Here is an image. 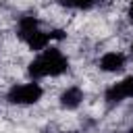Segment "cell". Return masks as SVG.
<instances>
[{"label": "cell", "mask_w": 133, "mask_h": 133, "mask_svg": "<svg viewBox=\"0 0 133 133\" xmlns=\"http://www.w3.org/2000/svg\"><path fill=\"white\" fill-rule=\"evenodd\" d=\"M69 66V60L66 56L58 50V48H44V52L33 58L29 62V75L33 79H39V77H56V75H62Z\"/></svg>", "instance_id": "obj_1"}, {"label": "cell", "mask_w": 133, "mask_h": 133, "mask_svg": "<svg viewBox=\"0 0 133 133\" xmlns=\"http://www.w3.org/2000/svg\"><path fill=\"white\" fill-rule=\"evenodd\" d=\"M64 37V31L62 29H54V31H50V39H62Z\"/></svg>", "instance_id": "obj_9"}, {"label": "cell", "mask_w": 133, "mask_h": 133, "mask_svg": "<svg viewBox=\"0 0 133 133\" xmlns=\"http://www.w3.org/2000/svg\"><path fill=\"white\" fill-rule=\"evenodd\" d=\"M27 46L31 48V50H35V52H39V50H44L46 46H48V42H50V33H44V31H33L27 39Z\"/></svg>", "instance_id": "obj_7"}, {"label": "cell", "mask_w": 133, "mask_h": 133, "mask_svg": "<svg viewBox=\"0 0 133 133\" xmlns=\"http://www.w3.org/2000/svg\"><path fill=\"white\" fill-rule=\"evenodd\" d=\"M125 98H133V75L125 77L123 81L110 85V87L104 91V100H106L108 104H116V102H121V100H125Z\"/></svg>", "instance_id": "obj_3"}, {"label": "cell", "mask_w": 133, "mask_h": 133, "mask_svg": "<svg viewBox=\"0 0 133 133\" xmlns=\"http://www.w3.org/2000/svg\"><path fill=\"white\" fill-rule=\"evenodd\" d=\"M44 89L39 83H23V85H12L6 94V100L10 104H35L42 98Z\"/></svg>", "instance_id": "obj_2"}, {"label": "cell", "mask_w": 133, "mask_h": 133, "mask_svg": "<svg viewBox=\"0 0 133 133\" xmlns=\"http://www.w3.org/2000/svg\"><path fill=\"white\" fill-rule=\"evenodd\" d=\"M131 52H133V42H131Z\"/></svg>", "instance_id": "obj_11"}, {"label": "cell", "mask_w": 133, "mask_h": 133, "mask_svg": "<svg viewBox=\"0 0 133 133\" xmlns=\"http://www.w3.org/2000/svg\"><path fill=\"white\" fill-rule=\"evenodd\" d=\"M17 31H19V37L25 42L33 31H37V19L31 17V15L21 17V19H19V27H17Z\"/></svg>", "instance_id": "obj_6"}, {"label": "cell", "mask_w": 133, "mask_h": 133, "mask_svg": "<svg viewBox=\"0 0 133 133\" xmlns=\"http://www.w3.org/2000/svg\"><path fill=\"white\" fill-rule=\"evenodd\" d=\"M81 100H83L81 87L73 85V87H66V89L62 91V96H60V106L66 108V110H73V108H77V106L81 104Z\"/></svg>", "instance_id": "obj_5"}, {"label": "cell", "mask_w": 133, "mask_h": 133, "mask_svg": "<svg viewBox=\"0 0 133 133\" xmlns=\"http://www.w3.org/2000/svg\"><path fill=\"white\" fill-rule=\"evenodd\" d=\"M129 19L133 21V0H131V4H129Z\"/></svg>", "instance_id": "obj_10"}, {"label": "cell", "mask_w": 133, "mask_h": 133, "mask_svg": "<svg viewBox=\"0 0 133 133\" xmlns=\"http://www.w3.org/2000/svg\"><path fill=\"white\" fill-rule=\"evenodd\" d=\"M129 133H133V127H131V129H129Z\"/></svg>", "instance_id": "obj_12"}, {"label": "cell", "mask_w": 133, "mask_h": 133, "mask_svg": "<svg viewBox=\"0 0 133 133\" xmlns=\"http://www.w3.org/2000/svg\"><path fill=\"white\" fill-rule=\"evenodd\" d=\"M125 66V56L121 52H106L100 58V69L106 73H116Z\"/></svg>", "instance_id": "obj_4"}, {"label": "cell", "mask_w": 133, "mask_h": 133, "mask_svg": "<svg viewBox=\"0 0 133 133\" xmlns=\"http://www.w3.org/2000/svg\"><path fill=\"white\" fill-rule=\"evenodd\" d=\"M60 4H64V6H69V8H89L91 4H94V0H58Z\"/></svg>", "instance_id": "obj_8"}]
</instances>
